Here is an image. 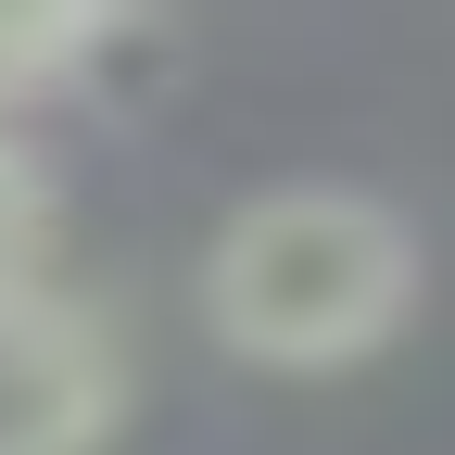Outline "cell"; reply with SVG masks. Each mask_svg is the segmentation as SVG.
<instances>
[{
	"label": "cell",
	"instance_id": "4",
	"mask_svg": "<svg viewBox=\"0 0 455 455\" xmlns=\"http://www.w3.org/2000/svg\"><path fill=\"white\" fill-rule=\"evenodd\" d=\"M51 278V164L26 152V127H0V291Z\"/></svg>",
	"mask_w": 455,
	"mask_h": 455
},
{
	"label": "cell",
	"instance_id": "2",
	"mask_svg": "<svg viewBox=\"0 0 455 455\" xmlns=\"http://www.w3.org/2000/svg\"><path fill=\"white\" fill-rule=\"evenodd\" d=\"M127 430V329L76 278L0 291V455H101Z\"/></svg>",
	"mask_w": 455,
	"mask_h": 455
},
{
	"label": "cell",
	"instance_id": "3",
	"mask_svg": "<svg viewBox=\"0 0 455 455\" xmlns=\"http://www.w3.org/2000/svg\"><path fill=\"white\" fill-rule=\"evenodd\" d=\"M114 38L127 26L89 13V0H0V127H13L26 101H51L64 76H89Z\"/></svg>",
	"mask_w": 455,
	"mask_h": 455
},
{
	"label": "cell",
	"instance_id": "1",
	"mask_svg": "<svg viewBox=\"0 0 455 455\" xmlns=\"http://www.w3.org/2000/svg\"><path fill=\"white\" fill-rule=\"evenodd\" d=\"M418 304V228L355 178H278L203 241V329L253 367H355Z\"/></svg>",
	"mask_w": 455,
	"mask_h": 455
}]
</instances>
